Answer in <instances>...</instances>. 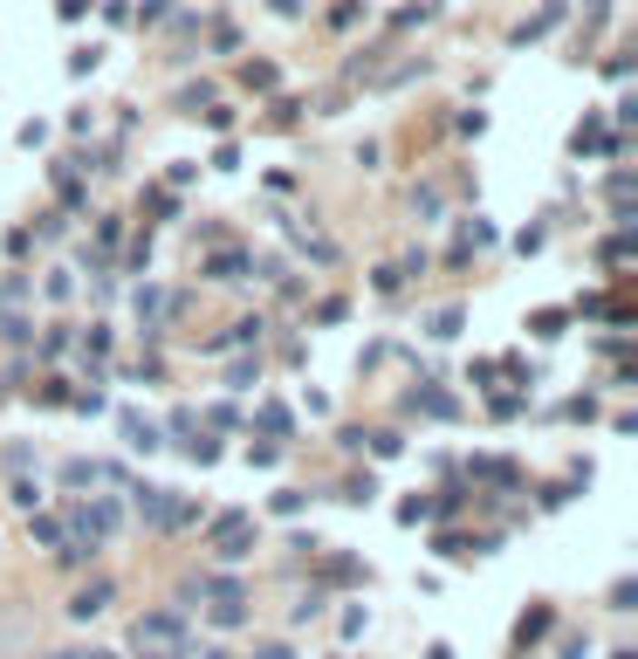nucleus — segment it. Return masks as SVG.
Segmentation results:
<instances>
[{"instance_id": "nucleus-2", "label": "nucleus", "mask_w": 638, "mask_h": 659, "mask_svg": "<svg viewBox=\"0 0 638 659\" xmlns=\"http://www.w3.org/2000/svg\"><path fill=\"white\" fill-rule=\"evenodd\" d=\"M179 639H186L179 612H152V618H138V632H131V645H138V653H179Z\"/></svg>"}, {"instance_id": "nucleus-8", "label": "nucleus", "mask_w": 638, "mask_h": 659, "mask_svg": "<svg viewBox=\"0 0 638 659\" xmlns=\"http://www.w3.org/2000/svg\"><path fill=\"white\" fill-rule=\"evenodd\" d=\"M15 502H21V508H34V502H42V487H34L28 474H15Z\"/></svg>"}, {"instance_id": "nucleus-3", "label": "nucleus", "mask_w": 638, "mask_h": 659, "mask_svg": "<svg viewBox=\"0 0 638 659\" xmlns=\"http://www.w3.org/2000/svg\"><path fill=\"white\" fill-rule=\"evenodd\" d=\"M213 543H220V556H227V564H240V556L254 549V529H248V516H220V522H213Z\"/></svg>"}, {"instance_id": "nucleus-4", "label": "nucleus", "mask_w": 638, "mask_h": 659, "mask_svg": "<svg viewBox=\"0 0 638 659\" xmlns=\"http://www.w3.org/2000/svg\"><path fill=\"white\" fill-rule=\"evenodd\" d=\"M103 605H110V584H103V577H96V584H83V591L69 597V612H76V618H96Z\"/></svg>"}, {"instance_id": "nucleus-6", "label": "nucleus", "mask_w": 638, "mask_h": 659, "mask_svg": "<svg viewBox=\"0 0 638 659\" xmlns=\"http://www.w3.org/2000/svg\"><path fill=\"white\" fill-rule=\"evenodd\" d=\"M124 439L138 447V454H152V447H158V426H152V419H138V412H124Z\"/></svg>"}, {"instance_id": "nucleus-9", "label": "nucleus", "mask_w": 638, "mask_h": 659, "mask_svg": "<svg viewBox=\"0 0 638 659\" xmlns=\"http://www.w3.org/2000/svg\"><path fill=\"white\" fill-rule=\"evenodd\" d=\"M34 536H42V543H48V549H69V543H63V522H48V516H42V522H34Z\"/></svg>"}, {"instance_id": "nucleus-5", "label": "nucleus", "mask_w": 638, "mask_h": 659, "mask_svg": "<svg viewBox=\"0 0 638 659\" xmlns=\"http://www.w3.org/2000/svg\"><path fill=\"white\" fill-rule=\"evenodd\" d=\"M63 474H69V487H103V481H110V467H103V460H69Z\"/></svg>"}, {"instance_id": "nucleus-7", "label": "nucleus", "mask_w": 638, "mask_h": 659, "mask_svg": "<svg viewBox=\"0 0 638 659\" xmlns=\"http://www.w3.org/2000/svg\"><path fill=\"white\" fill-rule=\"evenodd\" d=\"M535 337H563V310H535Z\"/></svg>"}, {"instance_id": "nucleus-1", "label": "nucleus", "mask_w": 638, "mask_h": 659, "mask_svg": "<svg viewBox=\"0 0 638 659\" xmlns=\"http://www.w3.org/2000/svg\"><path fill=\"white\" fill-rule=\"evenodd\" d=\"M69 522H76L83 549H90V556H96V549H103L110 536H117V522H124V516H117V502H110V495H90V502H83V508H76V516H69Z\"/></svg>"}]
</instances>
